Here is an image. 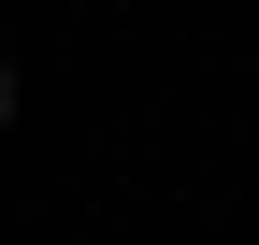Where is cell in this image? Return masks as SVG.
Returning <instances> with one entry per match:
<instances>
[{"instance_id": "obj_1", "label": "cell", "mask_w": 259, "mask_h": 245, "mask_svg": "<svg viewBox=\"0 0 259 245\" xmlns=\"http://www.w3.org/2000/svg\"><path fill=\"white\" fill-rule=\"evenodd\" d=\"M15 101H29V72H15V58H0V130H15Z\"/></svg>"}]
</instances>
